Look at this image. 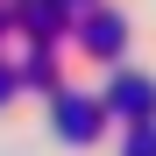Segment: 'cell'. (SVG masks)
<instances>
[{
	"label": "cell",
	"mask_w": 156,
	"mask_h": 156,
	"mask_svg": "<svg viewBox=\"0 0 156 156\" xmlns=\"http://www.w3.org/2000/svg\"><path fill=\"white\" fill-rule=\"evenodd\" d=\"M0 92H7V78H0Z\"/></svg>",
	"instance_id": "cell-1"
}]
</instances>
